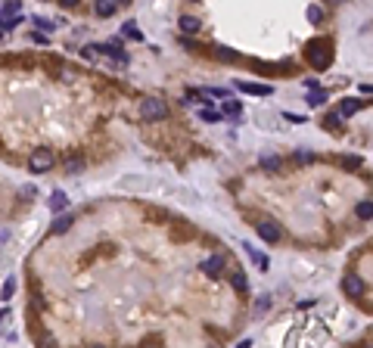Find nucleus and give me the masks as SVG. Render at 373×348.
<instances>
[{"label": "nucleus", "mask_w": 373, "mask_h": 348, "mask_svg": "<svg viewBox=\"0 0 373 348\" xmlns=\"http://www.w3.org/2000/svg\"><path fill=\"white\" fill-rule=\"evenodd\" d=\"M308 103L311 106H321V103H327V94H324V90H314V94H308Z\"/></svg>", "instance_id": "obj_22"}, {"label": "nucleus", "mask_w": 373, "mask_h": 348, "mask_svg": "<svg viewBox=\"0 0 373 348\" xmlns=\"http://www.w3.org/2000/svg\"><path fill=\"white\" fill-rule=\"evenodd\" d=\"M246 249H249V252H252V258H255V264H258L261 270H264V267H268V258H264V255H261V252H255L252 246H246Z\"/></svg>", "instance_id": "obj_23"}, {"label": "nucleus", "mask_w": 373, "mask_h": 348, "mask_svg": "<svg viewBox=\"0 0 373 348\" xmlns=\"http://www.w3.org/2000/svg\"><path fill=\"white\" fill-rule=\"evenodd\" d=\"M94 348H103V345H94Z\"/></svg>", "instance_id": "obj_30"}, {"label": "nucleus", "mask_w": 373, "mask_h": 348, "mask_svg": "<svg viewBox=\"0 0 373 348\" xmlns=\"http://www.w3.org/2000/svg\"><path fill=\"white\" fill-rule=\"evenodd\" d=\"M13 292H16V280H7L4 283V299H13Z\"/></svg>", "instance_id": "obj_24"}, {"label": "nucleus", "mask_w": 373, "mask_h": 348, "mask_svg": "<svg viewBox=\"0 0 373 348\" xmlns=\"http://www.w3.org/2000/svg\"><path fill=\"white\" fill-rule=\"evenodd\" d=\"M202 270L205 273H221L224 270V258H221V255H211V258L202 261Z\"/></svg>", "instance_id": "obj_8"}, {"label": "nucleus", "mask_w": 373, "mask_h": 348, "mask_svg": "<svg viewBox=\"0 0 373 348\" xmlns=\"http://www.w3.org/2000/svg\"><path fill=\"white\" fill-rule=\"evenodd\" d=\"M68 224H72V215H65V218H59V221H53V233H65Z\"/></svg>", "instance_id": "obj_18"}, {"label": "nucleus", "mask_w": 373, "mask_h": 348, "mask_svg": "<svg viewBox=\"0 0 373 348\" xmlns=\"http://www.w3.org/2000/svg\"><path fill=\"white\" fill-rule=\"evenodd\" d=\"M53 165H56V159H53V153H50V150H38V153H31V159H28V168H31L34 174L50 171Z\"/></svg>", "instance_id": "obj_3"}, {"label": "nucleus", "mask_w": 373, "mask_h": 348, "mask_svg": "<svg viewBox=\"0 0 373 348\" xmlns=\"http://www.w3.org/2000/svg\"><path fill=\"white\" fill-rule=\"evenodd\" d=\"M295 159H299V162H302V165H308V162H311V159H314V156H311V153H305V150H302V153H299V156H295Z\"/></svg>", "instance_id": "obj_26"}, {"label": "nucleus", "mask_w": 373, "mask_h": 348, "mask_svg": "<svg viewBox=\"0 0 373 348\" xmlns=\"http://www.w3.org/2000/svg\"><path fill=\"white\" fill-rule=\"evenodd\" d=\"M47 205H50L53 212H62V208H68V196H65L62 190H56V193L50 196V202H47Z\"/></svg>", "instance_id": "obj_9"}, {"label": "nucleus", "mask_w": 373, "mask_h": 348, "mask_svg": "<svg viewBox=\"0 0 373 348\" xmlns=\"http://www.w3.org/2000/svg\"><path fill=\"white\" fill-rule=\"evenodd\" d=\"M255 230H258V236H261L264 243H277V240H280V227H277L274 221H258Z\"/></svg>", "instance_id": "obj_5"}, {"label": "nucleus", "mask_w": 373, "mask_h": 348, "mask_svg": "<svg viewBox=\"0 0 373 348\" xmlns=\"http://www.w3.org/2000/svg\"><path fill=\"white\" fill-rule=\"evenodd\" d=\"M38 348H59V345H56V339H53L50 333H44V336L38 339Z\"/></svg>", "instance_id": "obj_21"}, {"label": "nucleus", "mask_w": 373, "mask_h": 348, "mask_svg": "<svg viewBox=\"0 0 373 348\" xmlns=\"http://www.w3.org/2000/svg\"><path fill=\"white\" fill-rule=\"evenodd\" d=\"M237 348H252V339H243V342H240Z\"/></svg>", "instance_id": "obj_29"}, {"label": "nucleus", "mask_w": 373, "mask_h": 348, "mask_svg": "<svg viewBox=\"0 0 373 348\" xmlns=\"http://www.w3.org/2000/svg\"><path fill=\"white\" fill-rule=\"evenodd\" d=\"M19 13H22V4H19V0H13V4H4L0 19H10V16H19Z\"/></svg>", "instance_id": "obj_13"}, {"label": "nucleus", "mask_w": 373, "mask_h": 348, "mask_svg": "<svg viewBox=\"0 0 373 348\" xmlns=\"http://www.w3.org/2000/svg\"><path fill=\"white\" fill-rule=\"evenodd\" d=\"M199 118H202V121H221V112H215V109L205 106V109H199Z\"/></svg>", "instance_id": "obj_19"}, {"label": "nucleus", "mask_w": 373, "mask_h": 348, "mask_svg": "<svg viewBox=\"0 0 373 348\" xmlns=\"http://www.w3.org/2000/svg\"><path fill=\"white\" fill-rule=\"evenodd\" d=\"M261 165H264V168H280V159H274V156H268V159H261Z\"/></svg>", "instance_id": "obj_25"}, {"label": "nucleus", "mask_w": 373, "mask_h": 348, "mask_svg": "<svg viewBox=\"0 0 373 348\" xmlns=\"http://www.w3.org/2000/svg\"><path fill=\"white\" fill-rule=\"evenodd\" d=\"M354 212H358V218H361V221H370V218H373V205H370V199H361V202H358V208H354Z\"/></svg>", "instance_id": "obj_11"}, {"label": "nucleus", "mask_w": 373, "mask_h": 348, "mask_svg": "<svg viewBox=\"0 0 373 348\" xmlns=\"http://www.w3.org/2000/svg\"><path fill=\"white\" fill-rule=\"evenodd\" d=\"M224 115L240 118V115H243V106H240V103H234V100H227V103H224Z\"/></svg>", "instance_id": "obj_15"}, {"label": "nucleus", "mask_w": 373, "mask_h": 348, "mask_svg": "<svg viewBox=\"0 0 373 348\" xmlns=\"http://www.w3.org/2000/svg\"><path fill=\"white\" fill-rule=\"evenodd\" d=\"M118 10V4L115 0H97V7H94V13L100 16V19H109V16Z\"/></svg>", "instance_id": "obj_7"}, {"label": "nucleus", "mask_w": 373, "mask_h": 348, "mask_svg": "<svg viewBox=\"0 0 373 348\" xmlns=\"http://www.w3.org/2000/svg\"><path fill=\"white\" fill-rule=\"evenodd\" d=\"M237 90H243V94H252V97H271V94H274L271 84H249V81H240Z\"/></svg>", "instance_id": "obj_6"}, {"label": "nucleus", "mask_w": 373, "mask_h": 348, "mask_svg": "<svg viewBox=\"0 0 373 348\" xmlns=\"http://www.w3.org/2000/svg\"><path fill=\"white\" fill-rule=\"evenodd\" d=\"M342 289H345V296L361 299V296H364V280H361V277H354V273H348V277L342 280Z\"/></svg>", "instance_id": "obj_4"}, {"label": "nucleus", "mask_w": 373, "mask_h": 348, "mask_svg": "<svg viewBox=\"0 0 373 348\" xmlns=\"http://www.w3.org/2000/svg\"><path fill=\"white\" fill-rule=\"evenodd\" d=\"M321 19H324V10H321V7H308V22H314V25H317Z\"/></svg>", "instance_id": "obj_20"}, {"label": "nucleus", "mask_w": 373, "mask_h": 348, "mask_svg": "<svg viewBox=\"0 0 373 348\" xmlns=\"http://www.w3.org/2000/svg\"><path fill=\"white\" fill-rule=\"evenodd\" d=\"M324 127H327V131H342V118L339 115H327L324 118Z\"/></svg>", "instance_id": "obj_17"}, {"label": "nucleus", "mask_w": 373, "mask_h": 348, "mask_svg": "<svg viewBox=\"0 0 373 348\" xmlns=\"http://www.w3.org/2000/svg\"><path fill=\"white\" fill-rule=\"evenodd\" d=\"M308 62L314 68H327L330 65V41H311L308 44Z\"/></svg>", "instance_id": "obj_2"}, {"label": "nucleus", "mask_w": 373, "mask_h": 348, "mask_svg": "<svg viewBox=\"0 0 373 348\" xmlns=\"http://www.w3.org/2000/svg\"><path fill=\"white\" fill-rule=\"evenodd\" d=\"M140 115H143L146 121H159L168 115V103L159 100V97H146L143 103H140Z\"/></svg>", "instance_id": "obj_1"}, {"label": "nucleus", "mask_w": 373, "mask_h": 348, "mask_svg": "<svg viewBox=\"0 0 373 348\" xmlns=\"http://www.w3.org/2000/svg\"><path fill=\"white\" fill-rule=\"evenodd\" d=\"M38 28H44V31H53V22H47V19H38Z\"/></svg>", "instance_id": "obj_27"}, {"label": "nucleus", "mask_w": 373, "mask_h": 348, "mask_svg": "<svg viewBox=\"0 0 373 348\" xmlns=\"http://www.w3.org/2000/svg\"><path fill=\"white\" fill-rule=\"evenodd\" d=\"M230 283H234V289H240V292H246V289H249V283H246V273H243V270H237L234 277H230Z\"/></svg>", "instance_id": "obj_16"}, {"label": "nucleus", "mask_w": 373, "mask_h": 348, "mask_svg": "<svg viewBox=\"0 0 373 348\" xmlns=\"http://www.w3.org/2000/svg\"><path fill=\"white\" fill-rule=\"evenodd\" d=\"M121 34H124V38H137V41L143 38L140 28H137V22H124V25H121Z\"/></svg>", "instance_id": "obj_14"}, {"label": "nucleus", "mask_w": 373, "mask_h": 348, "mask_svg": "<svg viewBox=\"0 0 373 348\" xmlns=\"http://www.w3.org/2000/svg\"><path fill=\"white\" fill-rule=\"evenodd\" d=\"M7 28H13V25H10V22H7V19H0V34H4V31H7Z\"/></svg>", "instance_id": "obj_28"}, {"label": "nucleus", "mask_w": 373, "mask_h": 348, "mask_svg": "<svg viewBox=\"0 0 373 348\" xmlns=\"http://www.w3.org/2000/svg\"><path fill=\"white\" fill-rule=\"evenodd\" d=\"M181 31L184 34H196L199 31V19L196 16H181Z\"/></svg>", "instance_id": "obj_10"}, {"label": "nucleus", "mask_w": 373, "mask_h": 348, "mask_svg": "<svg viewBox=\"0 0 373 348\" xmlns=\"http://www.w3.org/2000/svg\"><path fill=\"white\" fill-rule=\"evenodd\" d=\"M358 109H361V103L358 100H342V109H339V118H348V115H354V112H358Z\"/></svg>", "instance_id": "obj_12"}]
</instances>
